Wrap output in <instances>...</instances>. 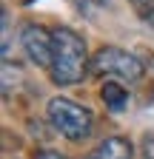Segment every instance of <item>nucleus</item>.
Returning a JSON list of instances; mask_svg holds the SVG:
<instances>
[{"mask_svg": "<svg viewBox=\"0 0 154 159\" xmlns=\"http://www.w3.org/2000/svg\"><path fill=\"white\" fill-rule=\"evenodd\" d=\"M54 54H51V66H49V74H51V83L54 85H74L91 71V57L86 51V40L60 26L54 29Z\"/></svg>", "mask_w": 154, "mask_h": 159, "instance_id": "f257e3e1", "label": "nucleus"}, {"mask_svg": "<svg viewBox=\"0 0 154 159\" xmlns=\"http://www.w3.org/2000/svg\"><path fill=\"white\" fill-rule=\"evenodd\" d=\"M46 116L54 125V131L71 139V142H83L94 131V114L86 105H77L69 97H51L46 105Z\"/></svg>", "mask_w": 154, "mask_h": 159, "instance_id": "f03ea898", "label": "nucleus"}, {"mask_svg": "<svg viewBox=\"0 0 154 159\" xmlns=\"http://www.w3.org/2000/svg\"><path fill=\"white\" fill-rule=\"evenodd\" d=\"M91 74H114L120 80H128V83H140L143 74H146V66H143L140 57H134L126 48L103 46L91 57Z\"/></svg>", "mask_w": 154, "mask_h": 159, "instance_id": "7ed1b4c3", "label": "nucleus"}, {"mask_svg": "<svg viewBox=\"0 0 154 159\" xmlns=\"http://www.w3.org/2000/svg\"><path fill=\"white\" fill-rule=\"evenodd\" d=\"M20 46L26 51V57L37 68H49L51 66V54H54V34H49L43 26L37 23H26L20 29Z\"/></svg>", "mask_w": 154, "mask_h": 159, "instance_id": "20e7f679", "label": "nucleus"}, {"mask_svg": "<svg viewBox=\"0 0 154 159\" xmlns=\"http://www.w3.org/2000/svg\"><path fill=\"white\" fill-rule=\"evenodd\" d=\"M86 159H134V145L126 136H108Z\"/></svg>", "mask_w": 154, "mask_h": 159, "instance_id": "39448f33", "label": "nucleus"}, {"mask_svg": "<svg viewBox=\"0 0 154 159\" xmlns=\"http://www.w3.org/2000/svg\"><path fill=\"white\" fill-rule=\"evenodd\" d=\"M100 97H103V102H106V108L111 114H120V111L128 108V91L120 83H106L100 88Z\"/></svg>", "mask_w": 154, "mask_h": 159, "instance_id": "423d86ee", "label": "nucleus"}, {"mask_svg": "<svg viewBox=\"0 0 154 159\" xmlns=\"http://www.w3.org/2000/svg\"><path fill=\"white\" fill-rule=\"evenodd\" d=\"M0 20H3V60H9V40H12V17H9V9L3 6L0 11Z\"/></svg>", "mask_w": 154, "mask_h": 159, "instance_id": "0eeeda50", "label": "nucleus"}, {"mask_svg": "<svg viewBox=\"0 0 154 159\" xmlns=\"http://www.w3.org/2000/svg\"><path fill=\"white\" fill-rule=\"evenodd\" d=\"M131 3H134V9H137V14L143 20H148L154 14V0H131Z\"/></svg>", "mask_w": 154, "mask_h": 159, "instance_id": "6e6552de", "label": "nucleus"}, {"mask_svg": "<svg viewBox=\"0 0 154 159\" xmlns=\"http://www.w3.org/2000/svg\"><path fill=\"white\" fill-rule=\"evenodd\" d=\"M143 159H154V136L151 134L143 136Z\"/></svg>", "mask_w": 154, "mask_h": 159, "instance_id": "1a4fd4ad", "label": "nucleus"}, {"mask_svg": "<svg viewBox=\"0 0 154 159\" xmlns=\"http://www.w3.org/2000/svg\"><path fill=\"white\" fill-rule=\"evenodd\" d=\"M34 159H69V156H63V153H57V151H37L34 153Z\"/></svg>", "mask_w": 154, "mask_h": 159, "instance_id": "9d476101", "label": "nucleus"}, {"mask_svg": "<svg viewBox=\"0 0 154 159\" xmlns=\"http://www.w3.org/2000/svg\"><path fill=\"white\" fill-rule=\"evenodd\" d=\"M146 23H151V26H154V14H151V17H148V20H146Z\"/></svg>", "mask_w": 154, "mask_h": 159, "instance_id": "9b49d317", "label": "nucleus"}]
</instances>
